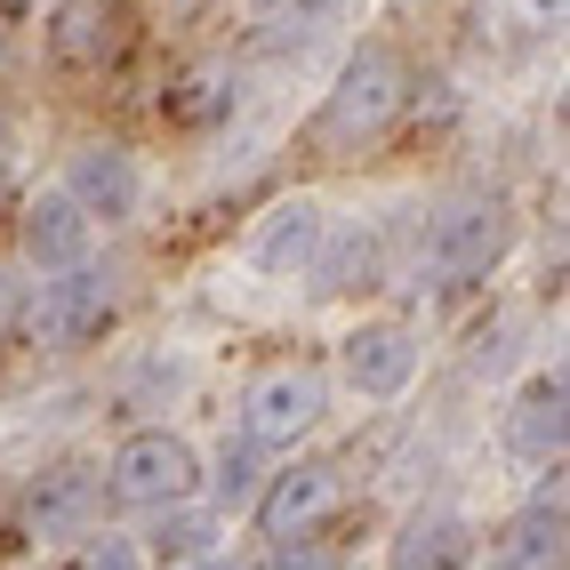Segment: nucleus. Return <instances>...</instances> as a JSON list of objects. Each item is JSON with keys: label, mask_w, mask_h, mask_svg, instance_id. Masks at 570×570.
Segmentation results:
<instances>
[{"label": "nucleus", "mask_w": 570, "mask_h": 570, "mask_svg": "<svg viewBox=\"0 0 570 570\" xmlns=\"http://www.w3.org/2000/svg\"><path fill=\"white\" fill-rule=\"evenodd\" d=\"M337 499H346V466L337 459H297L257 490V530L289 547V539H306V530H322L337 514Z\"/></svg>", "instance_id": "nucleus-6"}, {"label": "nucleus", "mask_w": 570, "mask_h": 570, "mask_svg": "<svg viewBox=\"0 0 570 570\" xmlns=\"http://www.w3.org/2000/svg\"><path fill=\"white\" fill-rule=\"evenodd\" d=\"M217 499H225V507H242V499H249V459H234V450H225V474H217Z\"/></svg>", "instance_id": "nucleus-22"}, {"label": "nucleus", "mask_w": 570, "mask_h": 570, "mask_svg": "<svg viewBox=\"0 0 570 570\" xmlns=\"http://www.w3.org/2000/svg\"><path fill=\"white\" fill-rule=\"evenodd\" d=\"M0 169H9V137H0Z\"/></svg>", "instance_id": "nucleus-26"}, {"label": "nucleus", "mask_w": 570, "mask_h": 570, "mask_svg": "<svg viewBox=\"0 0 570 570\" xmlns=\"http://www.w3.org/2000/svg\"><path fill=\"white\" fill-rule=\"evenodd\" d=\"M330 242V209L314 194H297V202H274L257 217V234H249V265L265 282H297V274H314V257Z\"/></svg>", "instance_id": "nucleus-9"}, {"label": "nucleus", "mask_w": 570, "mask_h": 570, "mask_svg": "<svg viewBox=\"0 0 570 570\" xmlns=\"http://www.w3.org/2000/svg\"><path fill=\"white\" fill-rule=\"evenodd\" d=\"M81 570H154V554H145L137 539H112V530H105V539L81 554Z\"/></svg>", "instance_id": "nucleus-18"}, {"label": "nucleus", "mask_w": 570, "mask_h": 570, "mask_svg": "<svg viewBox=\"0 0 570 570\" xmlns=\"http://www.w3.org/2000/svg\"><path fill=\"white\" fill-rule=\"evenodd\" d=\"M530 9H539V24H562V0H530Z\"/></svg>", "instance_id": "nucleus-24"}, {"label": "nucleus", "mask_w": 570, "mask_h": 570, "mask_svg": "<svg viewBox=\"0 0 570 570\" xmlns=\"http://www.w3.org/2000/svg\"><path fill=\"white\" fill-rule=\"evenodd\" d=\"M507 450L530 466H554L562 459V377H530L507 410Z\"/></svg>", "instance_id": "nucleus-15"}, {"label": "nucleus", "mask_w": 570, "mask_h": 570, "mask_svg": "<svg viewBox=\"0 0 570 570\" xmlns=\"http://www.w3.org/2000/svg\"><path fill=\"white\" fill-rule=\"evenodd\" d=\"M514 249V209L507 194H450L426 225V282L442 289H459V282H482V274H499Z\"/></svg>", "instance_id": "nucleus-2"}, {"label": "nucleus", "mask_w": 570, "mask_h": 570, "mask_svg": "<svg viewBox=\"0 0 570 570\" xmlns=\"http://www.w3.org/2000/svg\"><path fill=\"white\" fill-rule=\"evenodd\" d=\"M417 97V72L394 41H362L346 49V65H337V81L322 89L314 121H306V154L314 161H354L370 154V145H386L402 129V112Z\"/></svg>", "instance_id": "nucleus-1"}, {"label": "nucleus", "mask_w": 570, "mask_h": 570, "mask_svg": "<svg viewBox=\"0 0 570 570\" xmlns=\"http://www.w3.org/2000/svg\"><path fill=\"white\" fill-rule=\"evenodd\" d=\"M314 282H322V289H354V282H370V234L322 242V257H314Z\"/></svg>", "instance_id": "nucleus-17"}, {"label": "nucleus", "mask_w": 570, "mask_h": 570, "mask_svg": "<svg viewBox=\"0 0 570 570\" xmlns=\"http://www.w3.org/2000/svg\"><path fill=\"white\" fill-rule=\"evenodd\" d=\"M112 282L97 274V265H72V274H49L41 289H32L24 306V337L49 354H72V346H97V337L112 330Z\"/></svg>", "instance_id": "nucleus-5"}, {"label": "nucleus", "mask_w": 570, "mask_h": 570, "mask_svg": "<svg viewBox=\"0 0 570 570\" xmlns=\"http://www.w3.org/2000/svg\"><path fill=\"white\" fill-rule=\"evenodd\" d=\"M154 554H161V562H194V554H209V522H161Z\"/></svg>", "instance_id": "nucleus-19"}, {"label": "nucleus", "mask_w": 570, "mask_h": 570, "mask_svg": "<svg viewBox=\"0 0 570 570\" xmlns=\"http://www.w3.org/2000/svg\"><path fill=\"white\" fill-rule=\"evenodd\" d=\"M194 570H225V562H217V554H202V562H194Z\"/></svg>", "instance_id": "nucleus-25"}, {"label": "nucleus", "mask_w": 570, "mask_h": 570, "mask_svg": "<svg viewBox=\"0 0 570 570\" xmlns=\"http://www.w3.org/2000/svg\"><path fill=\"white\" fill-rule=\"evenodd\" d=\"M129 49V0H57L49 9V57L72 72H97Z\"/></svg>", "instance_id": "nucleus-10"}, {"label": "nucleus", "mask_w": 570, "mask_h": 570, "mask_svg": "<svg viewBox=\"0 0 570 570\" xmlns=\"http://www.w3.org/2000/svg\"><path fill=\"white\" fill-rule=\"evenodd\" d=\"M466 562H474V522L459 507H417L386 547V570H466Z\"/></svg>", "instance_id": "nucleus-13"}, {"label": "nucleus", "mask_w": 570, "mask_h": 570, "mask_svg": "<svg viewBox=\"0 0 570 570\" xmlns=\"http://www.w3.org/2000/svg\"><path fill=\"white\" fill-rule=\"evenodd\" d=\"M105 490H112L121 507L169 514V507H185V499L202 490V450L185 442V434H169V426H137V434L112 442V459H105Z\"/></svg>", "instance_id": "nucleus-3"}, {"label": "nucleus", "mask_w": 570, "mask_h": 570, "mask_svg": "<svg viewBox=\"0 0 570 570\" xmlns=\"http://www.w3.org/2000/svg\"><path fill=\"white\" fill-rule=\"evenodd\" d=\"M330 410V377L314 362H265L242 386V442L249 450H297Z\"/></svg>", "instance_id": "nucleus-4"}, {"label": "nucleus", "mask_w": 570, "mask_h": 570, "mask_svg": "<svg viewBox=\"0 0 570 570\" xmlns=\"http://www.w3.org/2000/svg\"><path fill=\"white\" fill-rule=\"evenodd\" d=\"M57 0H0V17H49Z\"/></svg>", "instance_id": "nucleus-23"}, {"label": "nucleus", "mask_w": 570, "mask_h": 570, "mask_svg": "<svg viewBox=\"0 0 570 570\" xmlns=\"http://www.w3.org/2000/svg\"><path fill=\"white\" fill-rule=\"evenodd\" d=\"M490 570H562V490L490 539Z\"/></svg>", "instance_id": "nucleus-16"}, {"label": "nucleus", "mask_w": 570, "mask_h": 570, "mask_svg": "<svg viewBox=\"0 0 570 570\" xmlns=\"http://www.w3.org/2000/svg\"><path fill=\"white\" fill-rule=\"evenodd\" d=\"M89 249H97V225L72 209L65 185H49V194L24 202V257L41 265V282H49V274H72V265H89Z\"/></svg>", "instance_id": "nucleus-11"}, {"label": "nucleus", "mask_w": 570, "mask_h": 570, "mask_svg": "<svg viewBox=\"0 0 570 570\" xmlns=\"http://www.w3.org/2000/svg\"><path fill=\"white\" fill-rule=\"evenodd\" d=\"M265 570H346V562H337L330 547H282V554L265 562Z\"/></svg>", "instance_id": "nucleus-20"}, {"label": "nucleus", "mask_w": 570, "mask_h": 570, "mask_svg": "<svg viewBox=\"0 0 570 570\" xmlns=\"http://www.w3.org/2000/svg\"><path fill=\"white\" fill-rule=\"evenodd\" d=\"M234 105H242V72L225 57H194L169 89V121L177 129H217V121H234Z\"/></svg>", "instance_id": "nucleus-14"}, {"label": "nucleus", "mask_w": 570, "mask_h": 570, "mask_svg": "<svg viewBox=\"0 0 570 570\" xmlns=\"http://www.w3.org/2000/svg\"><path fill=\"white\" fill-rule=\"evenodd\" d=\"M65 194L89 225H129L137 202H145V177H137V154L129 145H72L65 161Z\"/></svg>", "instance_id": "nucleus-8"}, {"label": "nucleus", "mask_w": 570, "mask_h": 570, "mask_svg": "<svg viewBox=\"0 0 570 570\" xmlns=\"http://www.w3.org/2000/svg\"><path fill=\"white\" fill-rule=\"evenodd\" d=\"M337 370L362 402H402L417 386V337L402 322H354L337 337Z\"/></svg>", "instance_id": "nucleus-7"}, {"label": "nucleus", "mask_w": 570, "mask_h": 570, "mask_svg": "<svg viewBox=\"0 0 570 570\" xmlns=\"http://www.w3.org/2000/svg\"><path fill=\"white\" fill-rule=\"evenodd\" d=\"M89 514H97V474L81 459L41 466L24 482V530L32 539H72V530H89Z\"/></svg>", "instance_id": "nucleus-12"}, {"label": "nucleus", "mask_w": 570, "mask_h": 570, "mask_svg": "<svg viewBox=\"0 0 570 570\" xmlns=\"http://www.w3.org/2000/svg\"><path fill=\"white\" fill-rule=\"evenodd\" d=\"M274 9H282V24H330L346 0H274Z\"/></svg>", "instance_id": "nucleus-21"}]
</instances>
